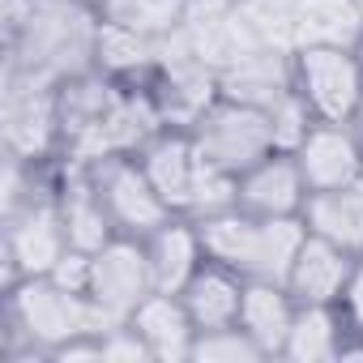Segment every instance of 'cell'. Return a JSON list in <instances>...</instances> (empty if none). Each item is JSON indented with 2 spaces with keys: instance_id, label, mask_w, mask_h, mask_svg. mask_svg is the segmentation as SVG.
<instances>
[{
  "instance_id": "obj_1",
  "label": "cell",
  "mask_w": 363,
  "mask_h": 363,
  "mask_svg": "<svg viewBox=\"0 0 363 363\" xmlns=\"http://www.w3.org/2000/svg\"><path fill=\"white\" fill-rule=\"evenodd\" d=\"M94 39L99 9L69 5V0H35L18 35H9V69L60 86L94 69Z\"/></svg>"
},
{
  "instance_id": "obj_2",
  "label": "cell",
  "mask_w": 363,
  "mask_h": 363,
  "mask_svg": "<svg viewBox=\"0 0 363 363\" xmlns=\"http://www.w3.org/2000/svg\"><path fill=\"white\" fill-rule=\"evenodd\" d=\"M206 257L218 265H231L244 278H269L286 282V269L308 240L303 218H257L240 206H227L218 214L197 218Z\"/></svg>"
},
{
  "instance_id": "obj_3",
  "label": "cell",
  "mask_w": 363,
  "mask_h": 363,
  "mask_svg": "<svg viewBox=\"0 0 363 363\" xmlns=\"http://www.w3.org/2000/svg\"><path fill=\"white\" fill-rule=\"evenodd\" d=\"M9 325L22 346H35L52 359L65 342L82 333H103L116 320L90 295H77L43 274V278H22L9 286Z\"/></svg>"
},
{
  "instance_id": "obj_4",
  "label": "cell",
  "mask_w": 363,
  "mask_h": 363,
  "mask_svg": "<svg viewBox=\"0 0 363 363\" xmlns=\"http://www.w3.org/2000/svg\"><path fill=\"white\" fill-rule=\"evenodd\" d=\"M291 73L299 99L312 107L316 120L350 124L354 107L363 99V56L359 48H333V43H303L291 52Z\"/></svg>"
},
{
  "instance_id": "obj_5",
  "label": "cell",
  "mask_w": 363,
  "mask_h": 363,
  "mask_svg": "<svg viewBox=\"0 0 363 363\" xmlns=\"http://www.w3.org/2000/svg\"><path fill=\"white\" fill-rule=\"evenodd\" d=\"M197 150L206 154V162H214L227 175L248 171L252 162H261L265 154H274V128H269V111L265 107H248L235 99H214L193 124H189Z\"/></svg>"
},
{
  "instance_id": "obj_6",
  "label": "cell",
  "mask_w": 363,
  "mask_h": 363,
  "mask_svg": "<svg viewBox=\"0 0 363 363\" xmlns=\"http://www.w3.org/2000/svg\"><path fill=\"white\" fill-rule=\"evenodd\" d=\"M69 227L60 214V197L48 189L30 206L5 218V286L22 278H43L69 252Z\"/></svg>"
},
{
  "instance_id": "obj_7",
  "label": "cell",
  "mask_w": 363,
  "mask_h": 363,
  "mask_svg": "<svg viewBox=\"0 0 363 363\" xmlns=\"http://www.w3.org/2000/svg\"><path fill=\"white\" fill-rule=\"evenodd\" d=\"M90 179H94V189L116 223L120 235H150L158 223H167L175 210L162 201V193L150 184V175L141 167L137 154H107L99 162H86Z\"/></svg>"
},
{
  "instance_id": "obj_8",
  "label": "cell",
  "mask_w": 363,
  "mask_h": 363,
  "mask_svg": "<svg viewBox=\"0 0 363 363\" xmlns=\"http://www.w3.org/2000/svg\"><path fill=\"white\" fill-rule=\"evenodd\" d=\"M56 90L60 86L35 82V77L9 69V90H5V145H9V154L43 162L52 154V145L65 137Z\"/></svg>"
},
{
  "instance_id": "obj_9",
  "label": "cell",
  "mask_w": 363,
  "mask_h": 363,
  "mask_svg": "<svg viewBox=\"0 0 363 363\" xmlns=\"http://www.w3.org/2000/svg\"><path fill=\"white\" fill-rule=\"evenodd\" d=\"M158 291L154 274H150V257L145 244L137 235H116L94 252V269H90V299L111 316V320H128L133 308Z\"/></svg>"
},
{
  "instance_id": "obj_10",
  "label": "cell",
  "mask_w": 363,
  "mask_h": 363,
  "mask_svg": "<svg viewBox=\"0 0 363 363\" xmlns=\"http://www.w3.org/2000/svg\"><path fill=\"white\" fill-rule=\"evenodd\" d=\"M308 193H312L308 179H303L295 154H286V150H274L235 175V206L257 218H299Z\"/></svg>"
},
{
  "instance_id": "obj_11",
  "label": "cell",
  "mask_w": 363,
  "mask_h": 363,
  "mask_svg": "<svg viewBox=\"0 0 363 363\" xmlns=\"http://www.w3.org/2000/svg\"><path fill=\"white\" fill-rule=\"evenodd\" d=\"M295 162L308 179L312 193H329V189H350L354 175L363 167V137L354 133V124H333V120H316L308 128V137L295 150Z\"/></svg>"
},
{
  "instance_id": "obj_12",
  "label": "cell",
  "mask_w": 363,
  "mask_h": 363,
  "mask_svg": "<svg viewBox=\"0 0 363 363\" xmlns=\"http://www.w3.org/2000/svg\"><path fill=\"white\" fill-rule=\"evenodd\" d=\"M128 325L141 333V342L150 346L154 363H184V359H193V346H197V333H201L193 312H189V303L179 299V291H150L133 308Z\"/></svg>"
},
{
  "instance_id": "obj_13",
  "label": "cell",
  "mask_w": 363,
  "mask_h": 363,
  "mask_svg": "<svg viewBox=\"0 0 363 363\" xmlns=\"http://www.w3.org/2000/svg\"><path fill=\"white\" fill-rule=\"evenodd\" d=\"M291 90H295V73H291V52L282 48H248L227 69H218V94L248 107L269 111Z\"/></svg>"
},
{
  "instance_id": "obj_14",
  "label": "cell",
  "mask_w": 363,
  "mask_h": 363,
  "mask_svg": "<svg viewBox=\"0 0 363 363\" xmlns=\"http://www.w3.org/2000/svg\"><path fill=\"white\" fill-rule=\"evenodd\" d=\"M141 244H145L150 274H154L158 291H184V282L210 261L206 244H201V227L189 214H171L150 235H141Z\"/></svg>"
},
{
  "instance_id": "obj_15",
  "label": "cell",
  "mask_w": 363,
  "mask_h": 363,
  "mask_svg": "<svg viewBox=\"0 0 363 363\" xmlns=\"http://www.w3.org/2000/svg\"><path fill=\"white\" fill-rule=\"evenodd\" d=\"M354 252L320 240V235H308L286 269V291L299 299V303H342V291L354 274Z\"/></svg>"
},
{
  "instance_id": "obj_16",
  "label": "cell",
  "mask_w": 363,
  "mask_h": 363,
  "mask_svg": "<svg viewBox=\"0 0 363 363\" xmlns=\"http://www.w3.org/2000/svg\"><path fill=\"white\" fill-rule=\"evenodd\" d=\"M244 286L248 278L235 274L231 265H218V261H206L179 291V299L189 303L197 329H223V325H240V308H244Z\"/></svg>"
},
{
  "instance_id": "obj_17",
  "label": "cell",
  "mask_w": 363,
  "mask_h": 363,
  "mask_svg": "<svg viewBox=\"0 0 363 363\" xmlns=\"http://www.w3.org/2000/svg\"><path fill=\"white\" fill-rule=\"evenodd\" d=\"M299 299L286 291V282H269V278H248L244 286V308H240V325L257 337V346L269 359H282L286 333L295 325Z\"/></svg>"
},
{
  "instance_id": "obj_18",
  "label": "cell",
  "mask_w": 363,
  "mask_h": 363,
  "mask_svg": "<svg viewBox=\"0 0 363 363\" xmlns=\"http://www.w3.org/2000/svg\"><path fill=\"white\" fill-rule=\"evenodd\" d=\"M299 218H303L308 235H320V240H329V244L363 257V197L354 189L308 193Z\"/></svg>"
},
{
  "instance_id": "obj_19",
  "label": "cell",
  "mask_w": 363,
  "mask_h": 363,
  "mask_svg": "<svg viewBox=\"0 0 363 363\" xmlns=\"http://www.w3.org/2000/svg\"><path fill=\"white\" fill-rule=\"evenodd\" d=\"M346 329L350 325H346L337 303H299L295 325H291L286 346H282V359H291V363H333Z\"/></svg>"
},
{
  "instance_id": "obj_20",
  "label": "cell",
  "mask_w": 363,
  "mask_h": 363,
  "mask_svg": "<svg viewBox=\"0 0 363 363\" xmlns=\"http://www.w3.org/2000/svg\"><path fill=\"white\" fill-rule=\"evenodd\" d=\"M359 39H363L359 0H295V48L303 43L359 48Z\"/></svg>"
},
{
  "instance_id": "obj_21",
  "label": "cell",
  "mask_w": 363,
  "mask_h": 363,
  "mask_svg": "<svg viewBox=\"0 0 363 363\" xmlns=\"http://www.w3.org/2000/svg\"><path fill=\"white\" fill-rule=\"evenodd\" d=\"M60 197V214H65V227H69V244L73 248H86V252H99L107 240H116V223L94 189L90 171H82L77 179H69V184L56 193Z\"/></svg>"
},
{
  "instance_id": "obj_22",
  "label": "cell",
  "mask_w": 363,
  "mask_h": 363,
  "mask_svg": "<svg viewBox=\"0 0 363 363\" xmlns=\"http://www.w3.org/2000/svg\"><path fill=\"white\" fill-rule=\"evenodd\" d=\"M99 18L150 43H162L189 22V0H99Z\"/></svg>"
},
{
  "instance_id": "obj_23",
  "label": "cell",
  "mask_w": 363,
  "mask_h": 363,
  "mask_svg": "<svg viewBox=\"0 0 363 363\" xmlns=\"http://www.w3.org/2000/svg\"><path fill=\"white\" fill-rule=\"evenodd\" d=\"M154 65H158V43H150V39H141L133 30H120V26L99 18V39H94V69L99 73L124 82V77L145 73Z\"/></svg>"
},
{
  "instance_id": "obj_24",
  "label": "cell",
  "mask_w": 363,
  "mask_h": 363,
  "mask_svg": "<svg viewBox=\"0 0 363 363\" xmlns=\"http://www.w3.org/2000/svg\"><path fill=\"white\" fill-rule=\"evenodd\" d=\"M269 359L257 337L244 329V325H223V329H206L197 333V346H193V363H261Z\"/></svg>"
},
{
  "instance_id": "obj_25",
  "label": "cell",
  "mask_w": 363,
  "mask_h": 363,
  "mask_svg": "<svg viewBox=\"0 0 363 363\" xmlns=\"http://www.w3.org/2000/svg\"><path fill=\"white\" fill-rule=\"evenodd\" d=\"M312 124H316V116H312V107L299 99V90L282 94V99L269 107L274 145H278V150H286V154H295V150H299V141L308 137V128H312Z\"/></svg>"
},
{
  "instance_id": "obj_26",
  "label": "cell",
  "mask_w": 363,
  "mask_h": 363,
  "mask_svg": "<svg viewBox=\"0 0 363 363\" xmlns=\"http://www.w3.org/2000/svg\"><path fill=\"white\" fill-rule=\"evenodd\" d=\"M103 363H154V354L128 320H116L103 329Z\"/></svg>"
},
{
  "instance_id": "obj_27",
  "label": "cell",
  "mask_w": 363,
  "mask_h": 363,
  "mask_svg": "<svg viewBox=\"0 0 363 363\" xmlns=\"http://www.w3.org/2000/svg\"><path fill=\"white\" fill-rule=\"evenodd\" d=\"M90 269H94V252H86V248H69L56 265H52V282H60V286H69V291H77V295H86L90 291Z\"/></svg>"
},
{
  "instance_id": "obj_28",
  "label": "cell",
  "mask_w": 363,
  "mask_h": 363,
  "mask_svg": "<svg viewBox=\"0 0 363 363\" xmlns=\"http://www.w3.org/2000/svg\"><path fill=\"white\" fill-rule=\"evenodd\" d=\"M337 308H342L346 325L363 333V257L354 261V274H350V282H346V291H342V303H337Z\"/></svg>"
},
{
  "instance_id": "obj_29",
  "label": "cell",
  "mask_w": 363,
  "mask_h": 363,
  "mask_svg": "<svg viewBox=\"0 0 363 363\" xmlns=\"http://www.w3.org/2000/svg\"><path fill=\"white\" fill-rule=\"evenodd\" d=\"M350 124H354V133L363 137V99H359V107H354V120H350Z\"/></svg>"
},
{
  "instance_id": "obj_30",
  "label": "cell",
  "mask_w": 363,
  "mask_h": 363,
  "mask_svg": "<svg viewBox=\"0 0 363 363\" xmlns=\"http://www.w3.org/2000/svg\"><path fill=\"white\" fill-rule=\"evenodd\" d=\"M350 189H354V193L363 197V167H359V175H354V184H350Z\"/></svg>"
},
{
  "instance_id": "obj_31",
  "label": "cell",
  "mask_w": 363,
  "mask_h": 363,
  "mask_svg": "<svg viewBox=\"0 0 363 363\" xmlns=\"http://www.w3.org/2000/svg\"><path fill=\"white\" fill-rule=\"evenodd\" d=\"M69 5H90V9H99V0H69Z\"/></svg>"
},
{
  "instance_id": "obj_32",
  "label": "cell",
  "mask_w": 363,
  "mask_h": 363,
  "mask_svg": "<svg viewBox=\"0 0 363 363\" xmlns=\"http://www.w3.org/2000/svg\"><path fill=\"white\" fill-rule=\"evenodd\" d=\"M359 56H363V39H359Z\"/></svg>"
},
{
  "instance_id": "obj_33",
  "label": "cell",
  "mask_w": 363,
  "mask_h": 363,
  "mask_svg": "<svg viewBox=\"0 0 363 363\" xmlns=\"http://www.w3.org/2000/svg\"><path fill=\"white\" fill-rule=\"evenodd\" d=\"M359 5H363V0H359Z\"/></svg>"
}]
</instances>
